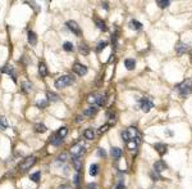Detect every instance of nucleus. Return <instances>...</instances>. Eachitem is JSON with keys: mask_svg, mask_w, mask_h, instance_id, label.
Here are the masks:
<instances>
[{"mask_svg": "<svg viewBox=\"0 0 192 189\" xmlns=\"http://www.w3.org/2000/svg\"><path fill=\"white\" fill-rule=\"evenodd\" d=\"M73 183L76 184V185H78V184H79V174H76V175H74V178H73Z\"/></svg>", "mask_w": 192, "mask_h": 189, "instance_id": "obj_41", "label": "nucleus"}, {"mask_svg": "<svg viewBox=\"0 0 192 189\" xmlns=\"http://www.w3.org/2000/svg\"><path fill=\"white\" fill-rule=\"evenodd\" d=\"M20 86H22L24 93H28V91H31V89H32V84H31L30 81H22V83H20Z\"/></svg>", "mask_w": 192, "mask_h": 189, "instance_id": "obj_26", "label": "nucleus"}, {"mask_svg": "<svg viewBox=\"0 0 192 189\" xmlns=\"http://www.w3.org/2000/svg\"><path fill=\"white\" fill-rule=\"evenodd\" d=\"M97 172H99V166H97L96 163H94V165L90 166V175H91V176H96Z\"/></svg>", "mask_w": 192, "mask_h": 189, "instance_id": "obj_29", "label": "nucleus"}, {"mask_svg": "<svg viewBox=\"0 0 192 189\" xmlns=\"http://www.w3.org/2000/svg\"><path fill=\"white\" fill-rule=\"evenodd\" d=\"M83 136L86 138L87 140H92L95 138V130H92V129H86L84 130V132H83Z\"/></svg>", "mask_w": 192, "mask_h": 189, "instance_id": "obj_24", "label": "nucleus"}, {"mask_svg": "<svg viewBox=\"0 0 192 189\" xmlns=\"http://www.w3.org/2000/svg\"><path fill=\"white\" fill-rule=\"evenodd\" d=\"M124 66H125V68H127V70L132 71L133 68L136 67V61L132 59V58H128V59L124 61Z\"/></svg>", "mask_w": 192, "mask_h": 189, "instance_id": "obj_20", "label": "nucleus"}, {"mask_svg": "<svg viewBox=\"0 0 192 189\" xmlns=\"http://www.w3.org/2000/svg\"><path fill=\"white\" fill-rule=\"evenodd\" d=\"M97 112H99L97 107L92 106V107H90V108L84 109V111H83V114H84V116H87V117H91V116H95V114H96Z\"/></svg>", "mask_w": 192, "mask_h": 189, "instance_id": "obj_17", "label": "nucleus"}, {"mask_svg": "<svg viewBox=\"0 0 192 189\" xmlns=\"http://www.w3.org/2000/svg\"><path fill=\"white\" fill-rule=\"evenodd\" d=\"M67 134H68V129H67V127H60V129L56 131V135H58L59 138H61V139H63Z\"/></svg>", "mask_w": 192, "mask_h": 189, "instance_id": "obj_30", "label": "nucleus"}, {"mask_svg": "<svg viewBox=\"0 0 192 189\" xmlns=\"http://www.w3.org/2000/svg\"><path fill=\"white\" fill-rule=\"evenodd\" d=\"M140 136H136L133 138V139H131L129 142H127V147L129 148V149H136V148L138 147V144H140Z\"/></svg>", "mask_w": 192, "mask_h": 189, "instance_id": "obj_13", "label": "nucleus"}, {"mask_svg": "<svg viewBox=\"0 0 192 189\" xmlns=\"http://www.w3.org/2000/svg\"><path fill=\"white\" fill-rule=\"evenodd\" d=\"M158 5L160 7L161 9L168 8V7L170 5V1H169V0H159V1H158Z\"/></svg>", "mask_w": 192, "mask_h": 189, "instance_id": "obj_32", "label": "nucleus"}, {"mask_svg": "<svg viewBox=\"0 0 192 189\" xmlns=\"http://www.w3.org/2000/svg\"><path fill=\"white\" fill-rule=\"evenodd\" d=\"M49 142L51 143V144L54 145V147H59V145L63 144V139L61 138H59L56 134H53L50 138H49Z\"/></svg>", "mask_w": 192, "mask_h": 189, "instance_id": "obj_11", "label": "nucleus"}, {"mask_svg": "<svg viewBox=\"0 0 192 189\" xmlns=\"http://www.w3.org/2000/svg\"><path fill=\"white\" fill-rule=\"evenodd\" d=\"M8 126H9V124H8L7 118L1 116V117H0V127H1V129H7Z\"/></svg>", "mask_w": 192, "mask_h": 189, "instance_id": "obj_35", "label": "nucleus"}, {"mask_svg": "<svg viewBox=\"0 0 192 189\" xmlns=\"http://www.w3.org/2000/svg\"><path fill=\"white\" fill-rule=\"evenodd\" d=\"M86 152V148L83 147L82 144H74L73 147L71 148V153H72V157H81L83 153Z\"/></svg>", "mask_w": 192, "mask_h": 189, "instance_id": "obj_5", "label": "nucleus"}, {"mask_svg": "<svg viewBox=\"0 0 192 189\" xmlns=\"http://www.w3.org/2000/svg\"><path fill=\"white\" fill-rule=\"evenodd\" d=\"M97 154H99L100 157H102V158L106 157V152H105L104 148H99V149H97Z\"/></svg>", "mask_w": 192, "mask_h": 189, "instance_id": "obj_39", "label": "nucleus"}, {"mask_svg": "<svg viewBox=\"0 0 192 189\" xmlns=\"http://www.w3.org/2000/svg\"><path fill=\"white\" fill-rule=\"evenodd\" d=\"M128 26H129L131 30H135V31H138V30L142 29V23H141V22H138V21H136V19H132V21H129Z\"/></svg>", "mask_w": 192, "mask_h": 189, "instance_id": "obj_16", "label": "nucleus"}, {"mask_svg": "<svg viewBox=\"0 0 192 189\" xmlns=\"http://www.w3.org/2000/svg\"><path fill=\"white\" fill-rule=\"evenodd\" d=\"M0 71H1L3 73H7V75L12 76L13 81H14V83H17V77H15V72H14V68H13V67H10V66H5V67H3Z\"/></svg>", "mask_w": 192, "mask_h": 189, "instance_id": "obj_9", "label": "nucleus"}, {"mask_svg": "<svg viewBox=\"0 0 192 189\" xmlns=\"http://www.w3.org/2000/svg\"><path fill=\"white\" fill-rule=\"evenodd\" d=\"M33 130H35L36 132H38V134H42V132L46 131V126L44 124H36L35 127H33Z\"/></svg>", "mask_w": 192, "mask_h": 189, "instance_id": "obj_27", "label": "nucleus"}, {"mask_svg": "<svg viewBox=\"0 0 192 189\" xmlns=\"http://www.w3.org/2000/svg\"><path fill=\"white\" fill-rule=\"evenodd\" d=\"M56 189H72L71 185H67V184H63V185H59Z\"/></svg>", "mask_w": 192, "mask_h": 189, "instance_id": "obj_42", "label": "nucleus"}, {"mask_svg": "<svg viewBox=\"0 0 192 189\" xmlns=\"http://www.w3.org/2000/svg\"><path fill=\"white\" fill-rule=\"evenodd\" d=\"M63 49L65 50V52H73V50H74V47H73V44H72V43L65 41V43L63 44Z\"/></svg>", "mask_w": 192, "mask_h": 189, "instance_id": "obj_31", "label": "nucleus"}, {"mask_svg": "<svg viewBox=\"0 0 192 189\" xmlns=\"http://www.w3.org/2000/svg\"><path fill=\"white\" fill-rule=\"evenodd\" d=\"M115 189H125V186H124V184L123 183H119L117 186H115Z\"/></svg>", "mask_w": 192, "mask_h": 189, "instance_id": "obj_44", "label": "nucleus"}, {"mask_svg": "<svg viewBox=\"0 0 192 189\" xmlns=\"http://www.w3.org/2000/svg\"><path fill=\"white\" fill-rule=\"evenodd\" d=\"M38 73L41 75V77H45V76L48 75V68H46V66L44 62L38 63Z\"/></svg>", "mask_w": 192, "mask_h": 189, "instance_id": "obj_21", "label": "nucleus"}, {"mask_svg": "<svg viewBox=\"0 0 192 189\" xmlns=\"http://www.w3.org/2000/svg\"><path fill=\"white\" fill-rule=\"evenodd\" d=\"M87 188H88V189H96L97 186H96V184H95V183H91V184H88V185H87Z\"/></svg>", "mask_w": 192, "mask_h": 189, "instance_id": "obj_43", "label": "nucleus"}, {"mask_svg": "<svg viewBox=\"0 0 192 189\" xmlns=\"http://www.w3.org/2000/svg\"><path fill=\"white\" fill-rule=\"evenodd\" d=\"M122 149L120 148H118V147H112V149H110V154H112V157L113 158H119L120 156H122Z\"/></svg>", "mask_w": 192, "mask_h": 189, "instance_id": "obj_18", "label": "nucleus"}, {"mask_svg": "<svg viewBox=\"0 0 192 189\" xmlns=\"http://www.w3.org/2000/svg\"><path fill=\"white\" fill-rule=\"evenodd\" d=\"M154 148L156 149V152H158L159 154H165V153L168 152V147H166V144H164V143H155V144H154Z\"/></svg>", "mask_w": 192, "mask_h": 189, "instance_id": "obj_10", "label": "nucleus"}, {"mask_svg": "<svg viewBox=\"0 0 192 189\" xmlns=\"http://www.w3.org/2000/svg\"><path fill=\"white\" fill-rule=\"evenodd\" d=\"M109 126H110L109 124H105V125H102V126L99 129V132H100V134H102V132H105L108 129H109Z\"/></svg>", "mask_w": 192, "mask_h": 189, "instance_id": "obj_40", "label": "nucleus"}, {"mask_svg": "<svg viewBox=\"0 0 192 189\" xmlns=\"http://www.w3.org/2000/svg\"><path fill=\"white\" fill-rule=\"evenodd\" d=\"M68 160V153H61V154L58 156V160H56V162H65V161Z\"/></svg>", "mask_w": 192, "mask_h": 189, "instance_id": "obj_34", "label": "nucleus"}, {"mask_svg": "<svg viewBox=\"0 0 192 189\" xmlns=\"http://www.w3.org/2000/svg\"><path fill=\"white\" fill-rule=\"evenodd\" d=\"M120 136H122V139L124 140V142H129V140H131V136H129V132H128V130H123V131L120 132Z\"/></svg>", "mask_w": 192, "mask_h": 189, "instance_id": "obj_33", "label": "nucleus"}, {"mask_svg": "<svg viewBox=\"0 0 192 189\" xmlns=\"http://www.w3.org/2000/svg\"><path fill=\"white\" fill-rule=\"evenodd\" d=\"M113 59H114V54H112V55H110V58H109V61H108V63H110Z\"/></svg>", "mask_w": 192, "mask_h": 189, "instance_id": "obj_46", "label": "nucleus"}, {"mask_svg": "<svg viewBox=\"0 0 192 189\" xmlns=\"http://www.w3.org/2000/svg\"><path fill=\"white\" fill-rule=\"evenodd\" d=\"M87 102L88 103H96L97 106H104L105 102H106V94H101V93H96L92 94L87 98Z\"/></svg>", "mask_w": 192, "mask_h": 189, "instance_id": "obj_3", "label": "nucleus"}, {"mask_svg": "<svg viewBox=\"0 0 192 189\" xmlns=\"http://www.w3.org/2000/svg\"><path fill=\"white\" fill-rule=\"evenodd\" d=\"M37 107H38V108H41V109L46 108V107H48V100H40V102H37Z\"/></svg>", "mask_w": 192, "mask_h": 189, "instance_id": "obj_37", "label": "nucleus"}, {"mask_svg": "<svg viewBox=\"0 0 192 189\" xmlns=\"http://www.w3.org/2000/svg\"><path fill=\"white\" fill-rule=\"evenodd\" d=\"M138 103H140V108L142 109L143 112H150V109L154 107V103L150 100V99H147V98H142V99H140L138 100Z\"/></svg>", "mask_w": 192, "mask_h": 189, "instance_id": "obj_6", "label": "nucleus"}, {"mask_svg": "<svg viewBox=\"0 0 192 189\" xmlns=\"http://www.w3.org/2000/svg\"><path fill=\"white\" fill-rule=\"evenodd\" d=\"M35 162H36V157H35V156H30V157H26L24 160H23L22 162H20V165H19V170L22 171V172H26V171H28L33 165H35Z\"/></svg>", "mask_w": 192, "mask_h": 189, "instance_id": "obj_4", "label": "nucleus"}, {"mask_svg": "<svg viewBox=\"0 0 192 189\" xmlns=\"http://www.w3.org/2000/svg\"><path fill=\"white\" fill-rule=\"evenodd\" d=\"M106 45H108V43H106V41H100L99 44H97V47H96V50H97V52H101V50L104 49V48L106 47Z\"/></svg>", "mask_w": 192, "mask_h": 189, "instance_id": "obj_36", "label": "nucleus"}, {"mask_svg": "<svg viewBox=\"0 0 192 189\" xmlns=\"http://www.w3.org/2000/svg\"><path fill=\"white\" fill-rule=\"evenodd\" d=\"M78 49L82 55H87L90 53V48L87 47V44H84V43H81V44L78 45Z\"/></svg>", "mask_w": 192, "mask_h": 189, "instance_id": "obj_22", "label": "nucleus"}, {"mask_svg": "<svg viewBox=\"0 0 192 189\" xmlns=\"http://www.w3.org/2000/svg\"><path fill=\"white\" fill-rule=\"evenodd\" d=\"M28 43H30L32 47H35L36 44H37V36H36V34L33 31H28Z\"/></svg>", "mask_w": 192, "mask_h": 189, "instance_id": "obj_19", "label": "nucleus"}, {"mask_svg": "<svg viewBox=\"0 0 192 189\" xmlns=\"http://www.w3.org/2000/svg\"><path fill=\"white\" fill-rule=\"evenodd\" d=\"M188 50V45L184 44V43H178L176 45V52L177 54H184V53Z\"/></svg>", "mask_w": 192, "mask_h": 189, "instance_id": "obj_12", "label": "nucleus"}, {"mask_svg": "<svg viewBox=\"0 0 192 189\" xmlns=\"http://www.w3.org/2000/svg\"><path fill=\"white\" fill-rule=\"evenodd\" d=\"M166 168V165L164 163V161H156L155 163H154V170L156 171V172H161V171H164Z\"/></svg>", "mask_w": 192, "mask_h": 189, "instance_id": "obj_15", "label": "nucleus"}, {"mask_svg": "<svg viewBox=\"0 0 192 189\" xmlns=\"http://www.w3.org/2000/svg\"><path fill=\"white\" fill-rule=\"evenodd\" d=\"M176 89L181 95H188L192 93V80H184L183 83L178 84Z\"/></svg>", "mask_w": 192, "mask_h": 189, "instance_id": "obj_2", "label": "nucleus"}, {"mask_svg": "<svg viewBox=\"0 0 192 189\" xmlns=\"http://www.w3.org/2000/svg\"><path fill=\"white\" fill-rule=\"evenodd\" d=\"M150 178L152 179V180H159V178H160V176H159V172H156V171L154 170V171H151V172H150Z\"/></svg>", "mask_w": 192, "mask_h": 189, "instance_id": "obj_38", "label": "nucleus"}, {"mask_svg": "<svg viewBox=\"0 0 192 189\" xmlns=\"http://www.w3.org/2000/svg\"><path fill=\"white\" fill-rule=\"evenodd\" d=\"M72 84H74V77L69 75H63L55 81V88L56 89H64L67 86H71Z\"/></svg>", "mask_w": 192, "mask_h": 189, "instance_id": "obj_1", "label": "nucleus"}, {"mask_svg": "<svg viewBox=\"0 0 192 189\" xmlns=\"http://www.w3.org/2000/svg\"><path fill=\"white\" fill-rule=\"evenodd\" d=\"M95 25H96V26H97V29H99L100 31H108V27H106V25H105V22H102L101 19L96 18V19H95Z\"/></svg>", "mask_w": 192, "mask_h": 189, "instance_id": "obj_23", "label": "nucleus"}, {"mask_svg": "<svg viewBox=\"0 0 192 189\" xmlns=\"http://www.w3.org/2000/svg\"><path fill=\"white\" fill-rule=\"evenodd\" d=\"M72 166H73L77 171H79L82 167V158L81 157H72Z\"/></svg>", "mask_w": 192, "mask_h": 189, "instance_id": "obj_14", "label": "nucleus"}, {"mask_svg": "<svg viewBox=\"0 0 192 189\" xmlns=\"http://www.w3.org/2000/svg\"><path fill=\"white\" fill-rule=\"evenodd\" d=\"M191 61H192V54H191Z\"/></svg>", "mask_w": 192, "mask_h": 189, "instance_id": "obj_47", "label": "nucleus"}, {"mask_svg": "<svg viewBox=\"0 0 192 189\" xmlns=\"http://www.w3.org/2000/svg\"><path fill=\"white\" fill-rule=\"evenodd\" d=\"M46 96H48L46 100H49V102H58L59 100V95L53 93V91H48V93H46Z\"/></svg>", "mask_w": 192, "mask_h": 189, "instance_id": "obj_25", "label": "nucleus"}, {"mask_svg": "<svg viewBox=\"0 0 192 189\" xmlns=\"http://www.w3.org/2000/svg\"><path fill=\"white\" fill-rule=\"evenodd\" d=\"M65 25H67V27L69 29V31L73 32L74 35H77V36H79V35H81V29H79L78 23H77L76 21H68Z\"/></svg>", "mask_w": 192, "mask_h": 189, "instance_id": "obj_7", "label": "nucleus"}, {"mask_svg": "<svg viewBox=\"0 0 192 189\" xmlns=\"http://www.w3.org/2000/svg\"><path fill=\"white\" fill-rule=\"evenodd\" d=\"M101 7L105 9V11H108V9H109V8H108V3H105V1H104V3H101Z\"/></svg>", "mask_w": 192, "mask_h": 189, "instance_id": "obj_45", "label": "nucleus"}, {"mask_svg": "<svg viewBox=\"0 0 192 189\" xmlns=\"http://www.w3.org/2000/svg\"><path fill=\"white\" fill-rule=\"evenodd\" d=\"M40 178H41L40 171H36V172H33V174H31L30 175V179L32 181H35V183H38V181H40Z\"/></svg>", "mask_w": 192, "mask_h": 189, "instance_id": "obj_28", "label": "nucleus"}, {"mask_svg": "<svg viewBox=\"0 0 192 189\" xmlns=\"http://www.w3.org/2000/svg\"><path fill=\"white\" fill-rule=\"evenodd\" d=\"M73 72L77 73V75H79V76H84L87 73V67L83 65H81V63H74L73 65Z\"/></svg>", "mask_w": 192, "mask_h": 189, "instance_id": "obj_8", "label": "nucleus"}]
</instances>
